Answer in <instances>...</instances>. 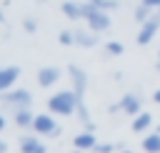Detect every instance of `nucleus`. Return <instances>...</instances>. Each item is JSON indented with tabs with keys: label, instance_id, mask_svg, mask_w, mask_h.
I'll return each mask as SVG.
<instances>
[{
	"label": "nucleus",
	"instance_id": "nucleus-1",
	"mask_svg": "<svg viewBox=\"0 0 160 153\" xmlns=\"http://www.w3.org/2000/svg\"><path fill=\"white\" fill-rule=\"evenodd\" d=\"M80 10H82V20L88 23V28H90L92 33H105V30L110 28V15H108V10L95 8L90 0H88V3H80Z\"/></svg>",
	"mask_w": 160,
	"mask_h": 153
},
{
	"label": "nucleus",
	"instance_id": "nucleus-2",
	"mask_svg": "<svg viewBox=\"0 0 160 153\" xmlns=\"http://www.w3.org/2000/svg\"><path fill=\"white\" fill-rule=\"evenodd\" d=\"M50 113H60V115H72L78 110V95L75 90H60L48 100Z\"/></svg>",
	"mask_w": 160,
	"mask_h": 153
},
{
	"label": "nucleus",
	"instance_id": "nucleus-3",
	"mask_svg": "<svg viewBox=\"0 0 160 153\" xmlns=\"http://www.w3.org/2000/svg\"><path fill=\"white\" fill-rule=\"evenodd\" d=\"M0 100H2V105L10 110V113H15V110H20V108H30V103H32V95H30V90H25V88H10V90H5V93H0Z\"/></svg>",
	"mask_w": 160,
	"mask_h": 153
},
{
	"label": "nucleus",
	"instance_id": "nucleus-4",
	"mask_svg": "<svg viewBox=\"0 0 160 153\" xmlns=\"http://www.w3.org/2000/svg\"><path fill=\"white\" fill-rule=\"evenodd\" d=\"M68 75H70V80H72V90H75V95H78V103H82V98H85V90H88V73L80 68V65H68Z\"/></svg>",
	"mask_w": 160,
	"mask_h": 153
},
{
	"label": "nucleus",
	"instance_id": "nucleus-5",
	"mask_svg": "<svg viewBox=\"0 0 160 153\" xmlns=\"http://www.w3.org/2000/svg\"><path fill=\"white\" fill-rule=\"evenodd\" d=\"M160 30V15H150L145 23H140V33H138V45H148Z\"/></svg>",
	"mask_w": 160,
	"mask_h": 153
},
{
	"label": "nucleus",
	"instance_id": "nucleus-6",
	"mask_svg": "<svg viewBox=\"0 0 160 153\" xmlns=\"http://www.w3.org/2000/svg\"><path fill=\"white\" fill-rule=\"evenodd\" d=\"M115 108H120L122 113H128V115H138V113H142V95H138V93H125L122 98H120V103L118 105H112V110Z\"/></svg>",
	"mask_w": 160,
	"mask_h": 153
},
{
	"label": "nucleus",
	"instance_id": "nucleus-7",
	"mask_svg": "<svg viewBox=\"0 0 160 153\" xmlns=\"http://www.w3.org/2000/svg\"><path fill=\"white\" fill-rule=\"evenodd\" d=\"M32 130H35V133H42V135H58V133H60L58 123H55V120H52V115H48V113H40V115H35Z\"/></svg>",
	"mask_w": 160,
	"mask_h": 153
},
{
	"label": "nucleus",
	"instance_id": "nucleus-8",
	"mask_svg": "<svg viewBox=\"0 0 160 153\" xmlns=\"http://www.w3.org/2000/svg\"><path fill=\"white\" fill-rule=\"evenodd\" d=\"M60 68H52V65H48V68H40L38 70V85L40 88H50V85H55L58 80H60Z\"/></svg>",
	"mask_w": 160,
	"mask_h": 153
},
{
	"label": "nucleus",
	"instance_id": "nucleus-9",
	"mask_svg": "<svg viewBox=\"0 0 160 153\" xmlns=\"http://www.w3.org/2000/svg\"><path fill=\"white\" fill-rule=\"evenodd\" d=\"M20 68L18 65H8V68H2L0 70V93H5V90H10L12 85H15V80L20 78Z\"/></svg>",
	"mask_w": 160,
	"mask_h": 153
},
{
	"label": "nucleus",
	"instance_id": "nucleus-10",
	"mask_svg": "<svg viewBox=\"0 0 160 153\" xmlns=\"http://www.w3.org/2000/svg\"><path fill=\"white\" fill-rule=\"evenodd\" d=\"M72 145H75L78 150H92V148L98 145V140H95L92 130H85V133H78V135L72 138Z\"/></svg>",
	"mask_w": 160,
	"mask_h": 153
},
{
	"label": "nucleus",
	"instance_id": "nucleus-11",
	"mask_svg": "<svg viewBox=\"0 0 160 153\" xmlns=\"http://www.w3.org/2000/svg\"><path fill=\"white\" fill-rule=\"evenodd\" d=\"M75 45H80V48H92V45H98V33H92L90 28H88V30H75Z\"/></svg>",
	"mask_w": 160,
	"mask_h": 153
},
{
	"label": "nucleus",
	"instance_id": "nucleus-12",
	"mask_svg": "<svg viewBox=\"0 0 160 153\" xmlns=\"http://www.w3.org/2000/svg\"><path fill=\"white\" fill-rule=\"evenodd\" d=\"M12 120H15V125H18V128H32L35 115L30 113V108H20V110H15V113H12Z\"/></svg>",
	"mask_w": 160,
	"mask_h": 153
},
{
	"label": "nucleus",
	"instance_id": "nucleus-13",
	"mask_svg": "<svg viewBox=\"0 0 160 153\" xmlns=\"http://www.w3.org/2000/svg\"><path fill=\"white\" fill-rule=\"evenodd\" d=\"M20 153H45V145L35 135H25L20 140Z\"/></svg>",
	"mask_w": 160,
	"mask_h": 153
},
{
	"label": "nucleus",
	"instance_id": "nucleus-14",
	"mask_svg": "<svg viewBox=\"0 0 160 153\" xmlns=\"http://www.w3.org/2000/svg\"><path fill=\"white\" fill-rule=\"evenodd\" d=\"M150 125H152V115H150V113H145V110H142V113H138V115L132 118V130H135V133H145Z\"/></svg>",
	"mask_w": 160,
	"mask_h": 153
},
{
	"label": "nucleus",
	"instance_id": "nucleus-15",
	"mask_svg": "<svg viewBox=\"0 0 160 153\" xmlns=\"http://www.w3.org/2000/svg\"><path fill=\"white\" fill-rule=\"evenodd\" d=\"M142 150L145 153H160V130L142 138Z\"/></svg>",
	"mask_w": 160,
	"mask_h": 153
},
{
	"label": "nucleus",
	"instance_id": "nucleus-16",
	"mask_svg": "<svg viewBox=\"0 0 160 153\" xmlns=\"http://www.w3.org/2000/svg\"><path fill=\"white\" fill-rule=\"evenodd\" d=\"M62 13H65V18H70V20H82V10H80V3H72V0H68V3H62V8H60Z\"/></svg>",
	"mask_w": 160,
	"mask_h": 153
},
{
	"label": "nucleus",
	"instance_id": "nucleus-17",
	"mask_svg": "<svg viewBox=\"0 0 160 153\" xmlns=\"http://www.w3.org/2000/svg\"><path fill=\"white\" fill-rule=\"evenodd\" d=\"M105 53L108 55H122L125 53V45L118 43V40H110V43H105Z\"/></svg>",
	"mask_w": 160,
	"mask_h": 153
},
{
	"label": "nucleus",
	"instance_id": "nucleus-18",
	"mask_svg": "<svg viewBox=\"0 0 160 153\" xmlns=\"http://www.w3.org/2000/svg\"><path fill=\"white\" fill-rule=\"evenodd\" d=\"M150 10H152V8H148V5L140 3V5L135 8V20H138V23H145V20L150 18Z\"/></svg>",
	"mask_w": 160,
	"mask_h": 153
},
{
	"label": "nucleus",
	"instance_id": "nucleus-19",
	"mask_svg": "<svg viewBox=\"0 0 160 153\" xmlns=\"http://www.w3.org/2000/svg\"><path fill=\"white\" fill-rule=\"evenodd\" d=\"M58 40H60L62 45H75V30H60Z\"/></svg>",
	"mask_w": 160,
	"mask_h": 153
},
{
	"label": "nucleus",
	"instance_id": "nucleus-20",
	"mask_svg": "<svg viewBox=\"0 0 160 153\" xmlns=\"http://www.w3.org/2000/svg\"><path fill=\"white\" fill-rule=\"evenodd\" d=\"M90 3H92L95 8H100V10H108V13L118 8V0H90Z\"/></svg>",
	"mask_w": 160,
	"mask_h": 153
},
{
	"label": "nucleus",
	"instance_id": "nucleus-21",
	"mask_svg": "<svg viewBox=\"0 0 160 153\" xmlns=\"http://www.w3.org/2000/svg\"><path fill=\"white\" fill-rule=\"evenodd\" d=\"M92 150H95V153H112V150H115V145H110V143H98Z\"/></svg>",
	"mask_w": 160,
	"mask_h": 153
},
{
	"label": "nucleus",
	"instance_id": "nucleus-22",
	"mask_svg": "<svg viewBox=\"0 0 160 153\" xmlns=\"http://www.w3.org/2000/svg\"><path fill=\"white\" fill-rule=\"evenodd\" d=\"M22 28H25L28 33H35V28H38V25H35V20H32V18H28V20L22 23Z\"/></svg>",
	"mask_w": 160,
	"mask_h": 153
},
{
	"label": "nucleus",
	"instance_id": "nucleus-23",
	"mask_svg": "<svg viewBox=\"0 0 160 153\" xmlns=\"http://www.w3.org/2000/svg\"><path fill=\"white\" fill-rule=\"evenodd\" d=\"M142 5H148L152 10H160V0H142Z\"/></svg>",
	"mask_w": 160,
	"mask_h": 153
},
{
	"label": "nucleus",
	"instance_id": "nucleus-24",
	"mask_svg": "<svg viewBox=\"0 0 160 153\" xmlns=\"http://www.w3.org/2000/svg\"><path fill=\"white\" fill-rule=\"evenodd\" d=\"M152 100H155V103H160V88H158V90L152 93Z\"/></svg>",
	"mask_w": 160,
	"mask_h": 153
},
{
	"label": "nucleus",
	"instance_id": "nucleus-25",
	"mask_svg": "<svg viewBox=\"0 0 160 153\" xmlns=\"http://www.w3.org/2000/svg\"><path fill=\"white\" fill-rule=\"evenodd\" d=\"M158 70H160V60H158Z\"/></svg>",
	"mask_w": 160,
	"mask_h": 153
},
{
	"label": "nucleus",
	"instance_id": "nucleus-26",
	"mask_svg": "<svg viewBox=\"0 0 160 153\" xmlns=\"http://www.w3.org/2000/svg\"><path fill=\"white\" fill-rule=\"evenodd\" d=\"M122 153H132V150H122Z\"/></svg>",
	"mask_w": 160,
	"mask_h": 153
},
{
	"label": "nucleus",
	"instance_id": "nucleus-27",
	"mask_svg": "<svg viewBox=\"0 0 160 153\" xmlns=\"http://www.w3.org/2000/svg\"><path fill=\"white\" fill-rule=\"evenodd\" d=\"M75 153H82V150H78V148H75Z\"/></svg>",
	"mask_w": 160,
	"mask_h": 153
},
{
	"label": "nucleus",
	"instance_id": "nucleus-28",
	"mask_svg": "<svg viewBox=\"0 0 160 153\" xmlns=\"http://www.w3.org/2000/svg\"><path fill=\"white\" fill-rule=\"evenodd\" d=\"M158 15H160V10H158Z\"/></svg>",
	"mask_w": 160,
	"mask_h": 153
},
{
	"label": "nucleus",
	"instance_id": "nucleus-29",
	"mask_svg": "<svg viewBox=\"0 0 160 153\" xmlns=\"http://www.w3.org/2000/svg\"><path fill=\"white\" fill-rule=\"evenodd\" d=\"M158 130H160V128H158Z\"/></svg>",
	"mask_w": 160,
	"mask_h": 153
}]
</instances>
